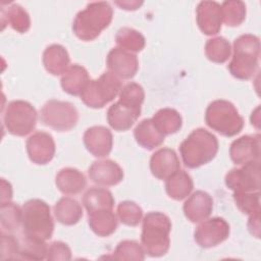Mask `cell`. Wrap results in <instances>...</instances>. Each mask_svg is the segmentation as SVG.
<instances>
[{
    "mask_svg": "<svg viewBox=\"0 0 261 261\" xmlns=\"http://www.w3.org/2000/svg\"><path fill=\"white\" fill-rule=\"evenodd\" d=\"M25 146L29 158L35 164H47L54 157L55 143L48 133L36 132L27 140Z\"/></svg>",
    "mask_w": 261,
    "mask_h": 261,
    "instance_id": "cell-13",
    "label": "cell"
},
{
    "mask_svg": "<svg viewBox=\"0 0 261 261\" xmlns=\"http://www.w3.org/2000/svg\"><path fill=\"white\" fill-rule=\"evenodd\" d=\"M11 198H12L11 185L8 181H6L4 178H1V197H0L1 203L9 202Z\"/></svg>",
    "mask_w": 261,
    "mask_h": 261,
    "instance_id": "cell-43",
    "label": "cell"
},
{
    "mask_svg": "<svg viewBox=\"0 0 261 261\" xmlns=\"http://www.w3.org/2000/svg\"><path fill=\"white\" fill-rule=\"evenodd\" d=\"M222 21L228 27H238L246 18V4L239 0L224 1L221 4Z\"/></svg>",
    "mask_w": 261,
    "mask_h": 261,
    "instance_id": "cell-35",
    "label": "cell"
},
{
    "mask_svg": "<svg viewBox=\"0 0 261 261\" xmlns=\"http://www.w3.org/2000/svg\"><path fill=\"white\" fill-rule=\"evenodd\" d=\"M194 182L192 177L185 170H178L169 176L165 182L167 195L176 201L184 200L193 191Z\"/></svg>",
    "mask_w": 261,
    "mask_h": 261,
    "instance_id": "cell-27",
    "label": "cell"
},
{
    "mask_svg": "<svg viewBox=\"0 0 261 261\" xmlns=\"http://www.w3.org/2000/svg\"><path fill=\"white\" fill-rule=\"evenodd\" d=\"M115 4L124 10H136L141 7L143 1H115Z\"/></svg>",
    "mask_w": 261,
    "mask_h": 261,
    "instance_id": "cell-44",
    "label": "cell"
},
{
    "mask_svg": "<svg viewBox=\"0 0 261 261\" xmlns=\"http://www.w3.org/2000/svg\"><path fill=\"white\" fill-rule=\"evenodd\" d=\"M47 259L48 260H70L71 259V251L67 244L60 242V241H55L53 242L49 248H48V253H47Z\"/></svg>",
    "mask_w": 261,
    "mask_h": 261,
    "instance_id": "cell-41",
    "label": "cell"
},
{
    "mask_svg": "<svg viewBox=\"0 0 261 261\" xmlns=\"http://www.w3.org/2000/svg\"><path fill=\"white\" fill-rule=\"evenodd\" d=\"M0 259H20L19 258V240L14 236L1 233V246H0Z\"/></svg>",
    "mask_w": 261,
    "mask_h": 261,
    "instance_id": "cell-40",
    "label": "cell"
},
{
    "mask_svg": "<svg viewBox=\"0 0 261 261\" xmlns=\"http://www.w3.org/2000/svg\"><path fill=\"white\" fill-rule=\"evenodd\" d=\"M233 200L237 207L248 215L260 212V192H234Z\"/></svg>",
    "mask_w": 261,
    "mask_h": 261,
    "instance_id": "cell-37",
    "label": "cell"
},
{
    "mask_svg": "<svg viewBox=\"0 0 261 261\" xmlns=\"http://www.w3.org/2000/svg\"><path fill=\"white\" fill-rule=\"evenodd\" d=\"M180 169L176 153L169 148L157 150L150 159V170L159 179H167Z\"/></svg>",
    "mask_w": 261,
    "mask_h": 261,
    "instance_id": "cell-19",
    "label": "cell"
},
{
    "mask_svg": "<svg viewBox=\"0 0 261 261\" xmlns=\"http://www.w3.org/2000/svg\"><path fill=\"white\" fill-rule=\"evenodd\" d=\"M229 224L221 217L203 220L194 232V239L201 248H212L224 242L229 236Z\"/></svg>",
    "mask_w": 261,
    "mask_h": 261,
    "instance_id": "cell-11",
    "label": "cell"
},
{
    "mask_svg": "<svg viewBox=\"0 0 261 261\" xmlns=\"http://www.w3.org/2000/svg\"><path fill=\"white\" fill-rule=\"evenodd\" d=\"M106 63L111 73L124 80L134 77L139 68V61L136 54L120 47H115L109 51Z\"/></svg>",
    "mask_w": 261,
    "mask_h": 261,
    "instance_id": "cell-12",
    "label": "cell"
},
{
    "mask_svg": "<svg viewBox=\"0 0 261 261\" xmlns=\"http://www.w3.org/2000/svg\"><path fill=\"white\" fill-rule=\"evenodd\" d=\"M144 99V89L137 83L126 84L119 92V101L136 109H141Z\"/></svg>",
    "mask_w": 261,
    "mask_h": 261,
    "instance_id": "cell-39",
    "label": "cell"
},
{
    "mask_svg": "<svg viewBox=\"0 0 261 261\" xmlns=\"http://www.w3.org/2000/svg\"><path fill=\"white\" fill-rule=\"evenodd\" d=\"M197 24L200 31L207 35H216L221 30V5L215 1H201L196 9Z\"/></svg>",
    "mask_w": 261,
    "mask_h": 261,
    "instance_id": "cell-14",
    "label": "cell"
},
{
    "mask_svg": "<svg viewBox=\"0 0 261 261\" xmlns=\"http://www.w3.org/2000/svg\"><path fill=\"white\" fill-rule=\"evenodd\" d=\"M171 221L162 212H149L143 219L141 241L145 253L151 257L165 255L170 246Z\"/></svg>",
    "mask_w": 261,
    "mask_h": 261,
    "instance_id": "cell-3",
    "label": "cell"
},
{
    "mask_svg": "<svg viewBox=\"0 0 261 261\" xmlns=\"http://www.w3.org/2000/svg\"><path fill=\"white\" fill-rule=\"evenodd\" d=\"M152 121L156 128L164 136L177 133L182 125V118L180 114L172 108H162L158 110Z\"/></svg>",
    "mask_w": 261,
    "mask_h": 261,
    "instance_id": "cell-30",
    "label": "cell"
},
{
    "mask_svg": "<svg viewBox=\"0 0 261 261\" xmlns=\"http://www.w3.org/2000/svg\"><path fill=\"white\" fill-rule=\"evenodd\" d=\"M84 144L93 156L106 157L112 150V134L103 125L91 126L84 134Z\"/></svg>",
    "mask_w": 261,
    "mask_h": 261,
    "instance_id": "cell-17",
    "label": "cell"
},
{
    "mask_svg": "<svg viewBox=\"0 0 261 261\" xmlns=\"http://www.w3.org/2000/svg\"><path fill=\"white\" fill-rule=\"evenodd\" d=\"M140 115L141 109L133 108L118 100L108 108L107 121L114 130L124 132L134 125Z\"/></svg>",
    "mask_w": 261,
    "mask_h": 261,
    "instance_id": "cell-20",
    "label": "cell"
},
{
    "mask_svg": "<svg viewBox=\"0 0 261 261\" xmlns=\"http://www.w3.org/2000/svg\"><path fill=\"white\" fill-rule=\"evenodd\" d=\"M225 185L233 192H256L260 189V161H251L232 168L225 175Z\"/></svg>",
    "mask_w": 261,
    "mask_h": 261,
    "instance_id": "cell-10",
    "label": "cell"
},
{
    "mask_svg": "<svg viewBox=\"0 0 261 261\" xmlns=\"http://www.w3.org/2000/svg\"><path fill=\"white\" fill-rule=\"evenodd\" d=\"M55 184L62 194L76 195L86 188L87 179L80 170L65 167L56 174Z\"/></svg>",
    "mask_w": 261,
    "mask_h": 261,
    "instance_id": "cell-22",
    "label": "cell"
},
{
    "mask_svg": "<svg viewBox=\"0 0 261 261\" xmlns=\"http://www.w3.org/2000/svg\"><path fill=\"white\" fill-rule=\"evenodd\" d=\"M259 56V38L252 34L242 35L233 42V54L227 68L232 76L250 80L258 69Z\"/></svg>",
    "mask_w": 261,
    "mask_h": 261,
    "instance_id": "cell-4",
    "label": "cell"
},
{
    "mask_svg": "<svg viewBox=\"0 0 261 261\" xmlns=\"http://www.w3.org/2000/svg\"><path fill=\"white\" fill-rule=\"evenodd\" d=\"M40 120L55 130L67 132L76 125L79 112L70 102L49 100L40 111Z\"/></svg>",
    "mask_w": 261,
    "mask_h": 261,
    "instance_id": "cell-9",
    "label": "cell"
},
{
    "mask_svg": "<svg viewBox=\"0 0 261 261\" xmlns=\"http://www.w3.org/2000/svg\"><path fill=\"white\" fill-rule=\"evenodd\" d=\"M134 136L137 143L147 150H153L164 142L165 136L162 135L154 125L152 118L143 119L135 128Z\"/></svg>",
    "mask_w": 261,
    "mask_h": 261,
    "instance_id": "cell-23",
    "label": "cell"
},
{
    "mask_svg": "<svg viewBox=\"0 0 261 261\" xmlns=\"http://www.w3.org/2000/svg\"><path fill=\"white\" fill-rule=\"evenodd\" d=\"M22 210L21 208L12 202L1 203L0 207V221L1 226L8 232H14L21 224Z\"/></svg>",
    "mask_w": 261,
    "mask_h": 261,
    "instance_id": "cell-34",
    "label": "cell"
},
{
    "mask_svg": "<svg viewBox=\"0 0 261 261\" xmlns=\"http://www.w3.org/2000/svg\"><path fill=\"white\" fill-rule=\"evenodd\" d=\"M231 53L229 42L223 37L209 39L205 44L206 57L215 63H224L228 60Z\"/></svg>",
    "mask_w": 261,
    "mask_h": 261,
    "instance_id": "cell-32",
    "label": "cell"
},
{
    "mask_svg": "<svg viewBox=\"0 0 261 261\" xmlns=\"http://www.w3.org/2000/svg\"><path fill=\"white\" fill-rule=\"evenodd\" d=\"M1 24L2 30L5 24H9L14 31L22 34L30 30L31 19L22 6L12 3L7 8H1Z\"/></svg>",
    "mask_w": 261,
    "mask_h": 261,
    "instance_id": "cell-26",
    "label": "cell"
},
{
    "mask_svg": "<svg viewBox=\"0 0 261 261\" xmlns=\"http://www.w3.org/2000/svg\"><path fill=\"white\" fill-rule=\"evenodd\" d=\"M54 215L58 222L64 225H73L83 217V208L80 203L71 198L63 197L54 206Z\"/></svg>",
    "mask_w": 261,
    "mask_h": 261,
    "instance_id": "cell-28",
    "label": "cell"
},
{
    "mask_svg": "<svg viewBox=\"0 0 261 261\" xmlns=\"http://www.w3.org/2000/svg\"><path fill=\"white\" fill-rule=\"evenodd\" d=\"M185 216L191 222H201L207 219L213 210V199L204 191H196L184 204Z\"/></svg>",
    "mask_w": 261,
    "mask_h": 261,
    "instance_id": "cell-18",
    "label": "cell"
},
{
    "mask_svg": "<svg viewBox=\"0 0 261 261\" xmlns=\"http://www.w3.org/2000/svg\"><path fill=\"white\" fill-rule=\"evenodd\" d=\"M69 61L67 50L59 44L48 46L43 53V64L46 70L53 75L64 73L68 69Z\"/></svg>",
    "mask_w": 261,
    "mask_h": 261,
    "instance_id": "cell-21",
    "label": "cell"
},
{
    "mask_svg": "<svg viewBox=\"0 0 261 261\" xmlns=\"http://www.w3.org/2000/svg\"><path fill=\"white\" fill-rule=\"evenodd\" d=\"M251 123L256 127V128H260V107L258 106L251 115Z\"/></svg>",
    "mask_w": 261,
    "mask_h": 261,
    "instance_id": "cell-45",
    "label": "cell"
},
{
    "mask_svg": "<svg viewBox=\"0 0 261 261\" xmlns=\"http://www.w3.org/2000/svg\"><path fill=\"white\" fill-rule=\"evenodd\" d=\"M48 247L44 241H38L22 234L19 240V258L25 260H43L47 258Z\"/></svg>",
    "mask_w": 261,
    "mask_h": 261,
    "instance_id": "cell-33",
    "label": "cell"
},
{
    "mask_svg": "<svg viewBox=\"0 0 261 261\" xmlns=\"http://www.w3.org/2000/svg\"><path fill=\"white\" fill-rule=\"evenodd\" d=\"M248 228L251 234H253L255 238H260V212L250 215Z\"/></svg>",
    "mask_w": 261,
    "mask_h": 261,
    "instance_id": "cell-42",
    "label": "cell"
},
{
    "mask_svg": "<svg viewBox=\"0 0 261 261\" xmlns=\"http://www.w3.org/2000/svg\"><path fill=\"white\" fill-rule=\"evenodd\" d=\"M115 41L118 47L132 53L142 51L146 44L145 37L140 32L127 27L118 30L115 36Z\"/></svg>",
    "mask_w": 261,
    "mask_h": 261,
    "instance_id": "cell-31",
    "label": "cell"
},
{
    "mask_svg": "<svg viewBox=\"0 0 261 261\" xmlns=\"http://www.w3.org/2000/svg\"><path fill=\"white\" fill-rule=\"evenodd\" d=\"M121 82L110 71L97 80H90L82 92L81 100L90 108H102L111 102L120 92Z\"/></svg>",
    "mask_w": 261,
    "mask_h": 261,
    "instance_id": "cell-7",
    "label": "cell"
},
{
    "mask_svg": "<svg viewBox=\"0 0 261 261\" xmlns=\"http://www.w3.org/2000/svg\"><path fill=\"white\" fill-rule=\"evenodd\" d=\"M3 122L9 134L24 137L36 127L37 111L31 103L23 100H14L7 104Z\"/></svg>",
    "mask_w": 261,
    "mask_h": 261,
    "instance_id": "cell-8",
    "label": "cell"
},
{
    "mask_svg": "<svg viewBox=\"0 0 261 261\" xmlns=\"http://www.w3.org/2000/svg\"><path fill=\"white\" fill-rule=\"evenodd\" d=\"M115 260H137L145 259L144 248L136 241L125 240L120 242L113 252Z\"/></svg>",
    "mask_w": 261,
    "mask_h": 261,
    "instance_id": "cell-36",
    "label": "cell"
},
{
    "mask_svg": "<svg viewBox=\"0 0 261 261\" xmlns=\"http://www.w3.org/2000/svg\"><path fill=\"white\" fill-rule=\"evenodd\" d=\"M206 124L224 137H233L244 127V119L232 103L226 100L211 102L205 112Z\"/></svg>",
    "mask_w": 261,
    "mask_h": 261,
    "instance_id": "cell-6",
    "label": "cell"
},
{
    "mask_svg": "<svg viewBox=\"0 0 261 261\" xmlns=\"http://www.w3.org/2000/svg\"><path fill=\"white\" fill-rule=\"evenodd\" d=\"M89 81L87 69L82 65L72 64L63 73L60 84L64 92L69 95L77 96L82 94Z\"/></svg>",
    "mask_w": 261,
    "mask_h": 261,
    "instance_id": "cell-24",
    "label": "cell"
},
{
    "mask_svg": "<svg viewBox=\"0 0 261 261\" xmlns=\"http://www.w3.org/2000/svg\"><path fill=\"white\" fill-rule=\"evenodd\" d=\"M231 161L237 165L259 160L260 157V135H247L234 140L229 148Z\"/></svg>",
    "mask_w": 261,
    "mask_h": 261,
    "instance_id": "cell-15",
    "label": "cell"
},
{
    "mask_svg": "<svg viewBox=\"0 0 261 261\" xmlns=\"http://www.w3.org/2000/svg\"><path fill=\"white\" fill-rule=\"evenodd\" d=\"M218 152L217 138L205 128L194 129L179 146V153L185 165L198 168L212 161Z\"/></svg>",
    "mask_w": 261,
    "mask_h": 261,
    "instance_id": "cell-1",
    "label": "cell"
},
{
    "mask_svg": "<svg viewBox=\"0 0 261 261\" xmlns=\"http://www.w3.org/2000/svg\"><path fill=\"white\" fill-rule=\"evenodd\" d=\"M21 210L23 236L44 242L51 239L54 230V222L50 207L46 202L40 199H32L23 204Z\"/></svg>",
    "mask_w": 261,
    "mask_h": 261,
    "instance_id": "cell-5",
    "label": "cell"
},
{
    "mask_svg": "<svg viewBox=\"0 0 261 261\" xmlns=\"http://www.w3.org/2000/svg\"><path fill=\"white\" fill-rule=\"evenodd\" d=\"M90 228L99 237H108L117 228V218L110 209H101L88 213Z\"/></svg>",
    "mask_w": 261,
    "mask_h": 261,
    "instance_id": "cell-25",
    "label": "cell"
},
{
    "mask_svg": "<svg viewBox=\"0 0 261 261\" xmlns=\"http://www.w3.org/2000/svg\"><path fill=\"white\" fill-rule=\"evenodd\" d=\"M117 215L123 224L136 226L142 220L143 210L137 203L133 201H123L117 206Z\"/></svg>",
    "mask_w": 261,
    "mask_h": 261,
    "instance_id": "cell-38",
    "label": "cell"
},
{
    "mask_svg": "<svg viewBox=\"0 0 261 261\" xmlns=\"http://www.w3.org/2000/svg\"><path fill=\"white\" fill-rule=\"evenodd\" d=\"M113 9L108 2H91L74 17L72 31L83 41H93L109 27Z\"/></svg>",
    "mask_w": 261,
    "mask_h": 261,
    "instance_id": "cell-2",
    "label": "cell"
},
{
    "mask_svg": "<svg viewBox=\"0 0 261 261\" xmlns=\"http://www.w3.org/2000/svg\"><path fill=\"white\" fill-rule=\"evenodd\" d=\"M90 179L100 186H115L123 179L122 168L113 160L104 159L92 163L88 170Z\"/></svg>",
    "mask_w": 261,
    "mask_h": 261,
    "instance_id": "cell-16",
    "label": "cell"
},
{
    "mask_svg": "<svg viewBox=\"0 0 261 261\" xmlns=\"http://www.w3.org/2000/svg\"><path fill=\"white\" fill-rule=\"evenodd\" d=\"M83 204L88 213L101 209L112 210L114 206V198L110 191L103 188L93 187L85 193Z\"/></svg>",
    "mask_w": 261,
    "mask_h": 261,
    "instance_id": "cell-29",
    "label": "cell"
}]
</instances>
